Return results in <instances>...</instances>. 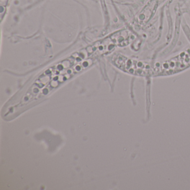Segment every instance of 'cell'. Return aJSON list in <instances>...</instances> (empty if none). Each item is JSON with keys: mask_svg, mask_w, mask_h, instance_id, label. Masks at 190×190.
<instances>
[{"mask_svg": "<svg viewBox=\"0 0 190 190\" xmlns=\"http://www.w3.org/2000/svg\"><path fill=\"white\" fill-rule=\"evenodd\" d=\"M190 66V52L186 51L171 60L164 62L155 71L157 75H169L183 70Z\"/></svg>", "mask_w": 190, "mask_h": 190, "instance_id": "1", "label": "cell"}]
</instances>
